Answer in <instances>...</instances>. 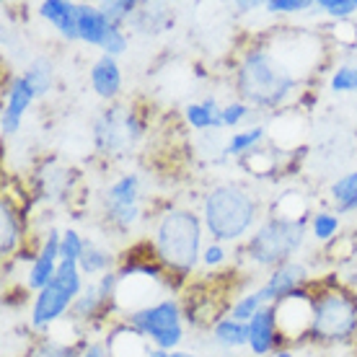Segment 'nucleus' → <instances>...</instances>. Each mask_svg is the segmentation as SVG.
Returning <instances> with one entry per match:
<instances>
[{
  "label": "nucleus",
  "instance_id": "nucleus-3",
  "mask_svg": "<svg viewBox=\"0 0 357 357\" xmlns=\"http://www.w3.org/2000/svg\"><path fill=\"white\" fill-rule=\"evenodd\" d=\"M259 205L238 184H218L207 192L202 205V223L218 243L238 241L251 231Z\"/></svg>",
  "mask_w": 357,
  "mask_h": 357
},
{
  "label": "nucleus",
  "instance_id": "nucleus-2",
  "mask_svg": "<svg viewBox=\"0 0 357 357\" xmlns=\"http://www.w3.org/2000/svg\"><path fill=\"white\" fill-rule=\"evenodd\" d=\"M202 220L184 207H174L161 215L155 225V257L163 267L178 275H189L202 257Z\"/></svg>",
  "mask_w": 357,
  "mask_h": 357
},
{
  "label": "nucleus",
  "instance_id": "nucleus-33",
  "mask_svg": "<svg viewBox=\"0 0 357 357\" xmlns=\"http://www.w3.org/2000/svg\"><path fill=\"white\" fill-rule=\"evenodd\" d=\"M316 8L331 18H349L357 13V0H319Z\"/></svg>",
  "mask_w": 357,
  "mask_h": 357
},
{
  "label": "nucleus",
  "instance_id": "nucleus-16",
  "mask_svg": "<svg viewBox=\"0 0 357 357\" xmlns=\"http://www.w3.org/2000/svg\"><path fill=\"white\" fill-rule=\"evenodd\" d=\"M132 29L143 36H155L166 31V29L174 24V13H171L169 6L163 3H140L137 6V13L132 16Z\"/></svg>",
  "mask_w": 357,
  "mask_h": 357
},
{
  "label": "nucleus",
  "instance_id": "nucleus-35",
  "mask_svg": "<svg viewBox=\"0 0 357 357\" xmlns=\"http://www.w3.org/2000/svg\"><path fill=\"white\" fill-rule=\"evenodd\" d=\"M251 114V107L246 101H233L228 107L220 109V119H223V127H236L241 125L243 119Z\"/></svg>",
  "mask_w": 357,
  "mask_h": 357
},
{
  "label": "nucleus",
  "instance_id": "nucleus-10",
  "mask_svg": "<svg viewBox=\"0 0 357 357\" xmlns=\"http://www.w3.org/2000/svg\"><path fill=\"white\" fill-rule=\"evenodd\" d=\"M60 241H63V233L60 231H50L45 238V246L42 251L34 257L31 261V269L26 275V282L31 290H45L50 282L54 280V272H57V264H60Z\"/></svg>",
  "mask_w": 357,
  "mask_h": 357
},
{
  "label": "nucleus",
  "instance_id": "nucleus-9",
  "mask_svg": "<svg viewBox=\"0 0 357 357\" xmlns=\"http://www.w3.org/2000/svg\"><path fill=\"white\" fill-rule=\"evenodd\" d=\"M125 116L127 109L112 107L96 119V125H93V143H96V148L101 153L112 155V153L122 151L125 145H130L125 130Z\"/></svg>",
  "mask_w": 357,
  "mask_h": 357
},
{
  "label": "nucleus",
  "instance_id": "nucleus-45",
  "mask_svg": "<svg viewBox=\"0 0 357 357\" xmlns=\"http://www.w3.org/2000/svg\"><path fill=\"white\" fill-rule=\"evenodd\" d=\"M272 357H295V355L290 352V349H280V352H275Z\"/></svg>",
  "mask_w": 357,
  "mask_h": 357
},
{
  "label": "nucleus",
  "instance_id": "nucleus-42",
  "mask_svg": "<svg viewBox=\"0 0 357 357\" xmlns=\"http://www.w3.org/2000/svg\"><path fill=\"white\" fill-rule=\"evenodd\" d=\"M83 357H109V349L104 347V344H98V342H93V344H89V347H86Z\"/></svg>",
  "mask_w": 357,
  "mask_h": 357
},
{
  "label": "nucleus",
  "instance_id": "nucleus-37",
  "mask_svg": "<svg viewBox=\"0 0 357 357\" xmlns=\"http://www.w3.org/2000/svg\"><path fill=\"white\" fill-rule=\"evenodd\" d=\"M316 3L311 0H269L267 10L269 13H301V10L313 8Z\"/></svg>",
  "mask_w": 357,
  "mask_h": 357
},
{
  "label": "nucleus",
  "instance_id": "nucleus-39",
  "mask_svg": "<svg viewBox=\"0 0 357 357\" xmlns=\"http://www.w3.org/2000/svg\"><path fill=\"white\" fill-rule=\"evenodd\" d=\"M125 130H127V140H130V145L137 143V140L143 137V132H145L143 119H140V116H137V112H132V109H127V116H125Z\"/></svg>",
  "mask_w": 357,
  "mask_h": 357
},
{
  "label": "nucleus",
  "instance_id": "nucleus-43",
  "mask_svg": "<svg viewBox=\"0 0 357 357\" xmlns=\"http://www.w3.org/2000/svg\"><path fill=\"white\" fill-rule=\"evenodd\" d=\"M151 357H197L192 352H178V349H153Z\"/></svg>",
  "mask_w": 357,
  "mask_h": 357
},
{
  "label": "nucleus",
  "instance_id": "nucleus-22",
  "mask_svg": "<svg viewBox=\"0 0 357 357\" xmlns=\"http://www.w3.org/2000/svg\"><path fill=\"white\" fill-rule=\"evenodd\" d=\"M213 337L220 347H243V344H249V324L236 321V319H220L213 326Z\"/></svg>",
  "mask_w": 357,
  "mask_h": 357
},
{
  "label": "nucleus",
  "instance_id": "nucleus-7",
  "mask_svg": "<svg viewBox=\"0 0 357 357\" xmlns=\"http://www.w3.org/2000/svg\"><path fill=\"white\" fill-rule=\"evenodd\" d=\"M313 298L308 290L303 287H295L293 293L285 295L282 301H277L275 316H277V331H280V340L298 342V337L311 334L313 324Z\"/></svg>",
  "mask_w": 357,
  "mask_h": 357
},
{
  "label": "nucleus",
  "instance_id": "nucleus-8",
  "mask_svg": "<svg viewBox=\"0 0 357 357\" xmlns=\"http://www.w3.org/2000/svg\"><path fill=\"white\" fill-rule=\"evenodd\" d=\"M73 301H75L73 295H68L63 287H57L54 282H50L34 298V305H31V326L39 331L50 329L68 308H73Z\"/></svg>",
  "mask_w": 357,
  "mask_h": 357
},
{
  "label": "nucleus",
  "instance_id": "nucleus-23",
  "mask_svg": "<svg viewBox=\"0 0 357 357\" xmlns=\"http://www.w3.org/2000/svg\"><path fill=\"white\" fill-rule=\"evenodd\" d=\"M24 78H26V83L31 86V91H34V96H45V93H50V89H52V81H54V65L50 57H36V60H31L26 68V73H24Z\"/></svg>",
  "mask_w": 357,
  "mask_h": 357
},
{
  "label": "nucleus",
  "instance_id": "nucleus-13",
  "mask_svg": "<svg viewBox=\"0 0 357 357\" xmlns=\"http://www.w3.org/2000/svg\"><path fill=\"white\" fill-rule=\"evenodd\" d=\"M277 342H280V331H277L275 305H264L249 321V349L257 357H264L277 347Z\"/></svg>",
  "mask_w": 357,
  "mask_h": 357
},
{
  "label": "nucleus",
  "instance_id": "nucleus-32",
  "mask_svg": "<svg viewBox=\"0 0 357 357\" xmlns=\"http://www.w3.org/2000/svg\"><path fill=\"white\" fill-rule=\"evenodd\" d=\"M331 91L337 93H355L357 91V68L355 65H342L331 75Z\"/></svg>",
  "mask_w": 357,
  "mask_h": 357
},
{
  "label": "nucleus",
  "instance_id": "nucleus-25",
  "mask_svg": "<svg viewBox=\"0 0 357 357\" xmlns=\"http://www.w3.org/2000/svg\"><path fill=\"white\" fill-rule=\"evenodd\" d=\"M187 122L195 130H210V127H223L220 109L213 98H207L202 104H189L187 107Z\"/></svg>",
  "mask_w": 357,
  "mask_h": 357
},
{
  "label": "nucleus",
  "instance_id": "nucleus-34",
  "mask_svg": "<svg viewBox=\"0 0 357 357\" xmlns=\"http://www.w3.org/2000/svg\"><path fill=\"white\" fill-rule=\"evenodd\" d=\"M83 246H86V241L81 238V233L73 231V228H68V231L63 233V241H60V259H81L83 254Z\"/></svg>",
  "mask_w": 357,
  "mask_h": 357
},
{
  "label": "nucleus",
  "instance_id": "nucleus-6",
  "mask_svg": "<svg viewBox=\"0 0 357 357\" xmlns=\"http://www.w3.org/2000/svg\"><path fill=\"white\" fill-rule=\"evenodd\" d=\"M130 324L151 342L155 349H176V344L184 337L181 326V308L174 298L151 303L145 308H135L130 313Z\"/></svg>",
  "mask_w": 357,
  "mask_h": 357
},
{
  "label": "nucleus",
  "instance_id": "nucleus-36",
  "mask_svg": "<svg viewBox=\"0 0 357 357\" xmlns=\"http://www.w3.org/2000/svg\"><path fill=\"white\" fill-rule=\"evenodd\" d=\"M107 218H109V223H112V225H116V228L127 231V228H132V225L137 223V218H140V207H125V210H107Z\"/></svg>",
  "mask_w": 357,
  "mask_h": 357
},
{
  "label": "nucleus",
  "instance_id": "nucleus-38",
  "mask_svg": "<svg viewBox=\"0 0 357 357\" xmlns=\"http://www.w3.org/2000/svg\"><path fill=\"white\" fill-rule=\"evenodd\" d=\"M101 50H104V54H112V57H119L122 52H127V34L122 31V26H112Z\"/></svg>",
  "mask_w": 357,
  "mask_h": 357
},
{
  "label": "nucleus",
  "instance_id": "nucleus-44",
  "mask_svg": "<svg viewBox=\"0 0 357 357\" xmlns=\"http://www.w3.org/2000/svg\"><path fill=\"white\" fill-rule=\"evenodd\" d=\"M236 8L241 10V13H246V10H251V8H257V3H238Z\"/></svg>",
  "mask_w": 357,
  "mask_h": 357
},
{
  "label": "nucleus",
  "instance_id": "nucleus-18",
  "mask_svg": "<svg viewBox=\"0 0 357 357\" xmlns=\"http://www.w3.org/2000/svg\"><path fill=\"white\" fill-rule=\"evenodd\" d=\"M107 349L112 357H151L153 349L148 347V340H145L140 331L127 329V326H116L107 340Z\"/></svg>",
  "mask_w": 357,
  "mask_h": 357
},
{
  "label": "nucleus",
  "instance_id": "nucleus-15",
  "mask_svg": "<svg viewBox=\"0 0 357 357\" xmlns=\"http://www.w3.org/2000/svg\"><path fill=\"white\" fill-rule=\"evenodd\" d=\"M91 86L101 98H114L122 91V70L112 54H101L91 68Z\"/></svg>",
  "mask_w": 357,
  "mask_h": 357
},
{
  "label": "nucleus",
  "instance_id": "nucleus-40",
  "mask_svg": "<svg viewBox=\"0 0 357 357\" xmlns=\"http://www.w3.org/2000/svg\"><path fill=\"white\" fill-rule=\"evenodd\" d=\"M31 357H78L70 347L54 344V342H45L42 347H36V352Z\"/></svg>",
  "mask_w": 357,
  "mask_h": 357
},
{
  "label": "nucleus",
  "instance_id": "nucleus-5",
  "mask_svg": "<svg viewBox=\"0 0 357 357\" xmlns=\"http://www.w3.org/2000/svg\"><path fill=\"white\" fill-rule=\"evenodd\" d=\"M357 334V298L344 290H331L313 301L311 337L324 344L347 342Z\"/></svg>",
  "mask_w": 357,
  "mask_h": 357
},
{
  "label": "nucleus",
  "instance_id": "nucleus-27",
  "mask_svg": "<svg viewBox=\"0 0 357 357\" xmlns=\"http://www.w3.org/2000/svg\"><path fill=\"white\" fill-rule=\"evenodd\" d=\"M81 267H78V261L75 259H60L57 264V272H54V285L63 287L65 293L73 295V298H78L83 293V280H81Z\"/></svg>",
  "mask_w": 357,
  "mask_h": 357
},
{
  "label": "nucleus",
  "instance_id": "nucleus-28",
  "mask_svg": "<svg viewBox=\"0 0 357 357\" xmlns=\"http://www.w3.org/2000/svg\"><path fill=\"white\" fill-rule=\"evenodd\" d=\"M137 6L140 3H135V0H112V3H101L98 8H101V13L107 16L112 26H125L137 13Z\"/></svg>",
  "mask_w": 357,
  "mask_h": 357
},
{
  "label": "nucleus",
  "instance_id": "nucleus-19",
  "mask_svg": "<svg viewBox=\"0 0 357 357\" xmlns=\"http://www.w3.org/2000/svg\"><path fill=\"white\" fill-rule=\"evenodd\" d=\"M21 241V223H18V215L13 210L8 199L0 202V254L8 259L13 257Z\"/></svg>",
  "mask_w": 357,
  "mask_h": 357
},
{
  "label": "nucleus",
  "instance_id": "nucleus-17",
  "mask_svg": "<svg viewBox=\"0 0 357 357\" xmlns=\"http://www.w3.org/2000/svg\"><path fill=\"white\" fill-rule=\"evenodd\" d=\"M109 31H112V24L107 21V16L101 13L98 6L78 3V34H81V42L93 47H104Z\"/></svg>",
  "mask_w": 357,
  "mask_h": 357
},
{
  "label": "nucleus",
  "instance_id": "nucleus-41",
  "mask_svg": "<svg viewBox=\"0 0 357 357\" xmlns=\"http://www.w3.org/2000/svg\"><path fill=\"white\" fill-rule=\"evenodd\" d=\"M223 261H225V249L218 241L210 243V246L202 251V264H205V267H218V264H223Z\"/></svg>",
  "mask_w": 357,
  "mask_h": 357
},
{
  "label": "nucleus",
  "instance_id": "nucleus-29",
  "mask_svg": "<svg viewBox=\"0 0 357 357\" xmlns=\"http://www.w3.org/2000/svg\"><path fill=\"white\" fill-rule=\"evenodd\" d=\"M261 137H264V127H251V130H243V132H233L223 153L225 155H241V153L251 151Z\"/></svg>",
  "mask_w": 357,
  "mask_h": 357
},
{
  "label": "nucleus",
  "instance_id": "nucleus-1",
  "mask_svg": "<svg viewBox=\"0 0 357 357\" xmlns=\"http://www.w3.org/2000/svg\"><path fill=\"white\" fill-rule=\"evenodd\" d=\"M236 86L241 101L261 109H275L298 86V68L287 63L285 54L272 52L269 47H257L246 52L238 65Z\"/></svg>",
  "mask_w": 357,
  "mask_h": 357
},
{
  "label": "nucleus",
  "instance_id": "nucleus-11",
  "mask_svg": "<svg viewBox=\"0 0 357 357\" xmlns=\"http://www.w3.org/2000/svg\"><path fill=\"white\" fill-rule=\"evenodd\" d=\"M34 91L26 83L24 75L13 78L8 86V101L3 107V116H0V130L3 135H16L21 130V122H24V114L29 112V107L34 104Z\"/></svg>",
  "mask_w": 357,
  "mask_h": 357
},
{
  "label": "nucleus",
  "instance_id": "nucleus-24",
  "mask_svg": "<svg viewBox=\"0 0 357 357\" xmlns=\"http://www.w3.org/2000/svg\"><path fill=\"white\" fill-rule=\"evenodd\" d=\"M107 303L109 301L101 295L98 285L93 282V285L83 287V293L73 301V316H75V321H91V319H96L98 311Z\"/></svg>",
  "mask_w": 357,
  "mask_h": 357
},
{
  "label": "nucleus",
  "instance_id": "nucleus-14",
  "mask_svg": "<svg viewBox=\"0 0 357 357\" xmlns=\"http://www.w3.org/2000/svg\"><path fill=\"white\" fill-rule=\"evenodd\" d=\"M39 16L50 21L63 39L75 42L81 39L78 34V3H68V0H45L39 6Z\"/></svg>",
  "mask_w": 357,
  "mask_h": 357
},
{
  "label": "nucleus",
  "instance_id": "nucleus-31",
  "mask_svg": "<svg viewBox=\"0 0 357 357\" xmlns=\"http://www.w3.org/2000/svg\"><path fill=\"white\" fill-rule=\"evenodd\" d=\"M264 301L259 298V293H249V295H243V298H238L236 301V305L231 308V319H236V321H243V324H249L257 313L264 308Z\"/></svg>",
  "mask_w": 357,
  "mask_h": 357
},
{
  "label": "nucleus",
  "instance_id": "nucleus-46",
  "mask_svg": "<svg viewBox=\"0 0 357 357\" xmlns=\"http://www.w3.org/2000/svg\"><path fill=\"white\" fill-rule=\"evenodd\" d=\"M308 357H321V355H308Z\"/></svg>",
  "mask_w": 357,
  "mask_h": 357
},
{
  "label": "nucleus",
  "instance_id": "nucleus-26",
  "mask_svg": "<svg viewBox=\"0 0 357 357\" xmlns=\"http://www.w3.org/2000/svg\"><path fill=\"white\" fill-rule=\"evenodd\" d=\"M112 261H114V257H112L107 249H101L96 243L86 241L81 259H78V267H81L83 275H98V272L107 275L109 267H112Z\"/></svg>",
  "mask_w": 357,
  "mask_h": 357
},
{
  "label": "nucleus",
  "instance_id": "nucleus-4",
  "mask_svg": "<svg viewBox=\"0 0 357 357\" xmlns=\"http://www.w3.org/2000/svg\"><path fill=\"white\" fill-rule=\"evenodd\" d=\"M305 236V220L303 218H282L275 215L267 223L259 225V231L251 236L249 259L259 267H282L290 261L295 251L301 249Z\"/></svg>",
  "mask_w": 357,
  "mask_h": 357
},
{
  "label": "nucleus",
  "instance_id": "nucleus-30",
  "mask_svg": "<svg viewBox=\"0 0 357 357\" xmlns=\"http://www.w3.org/2000/svg\"><path fill=\"white\" fill-rule=\"evenodd\" d=\"M311 231L316 241H331L340 231V218L334 213H316L311 218Z\"/></svg>",
  "mask_w": 357,
  "mask_h": 357
},
{
  "label": "nucleus",
  "instance_id": "nucleus-12",
  "mask_svg": "<svg viewBox=\"0 0 357 357\" xmlns=\"http://www.w3.org/2000/svg\"><path fill=\"white\" fill-rule=\"evenodd\" d=\"M305 277H308V272H305V267L301 261H287V264L277 267L275 272L267 277V282H264L257 293H259V298L264 303L272 305V303H277V301H282L285 295L293 293L295 287H303Z\"/></svg>",
  "mask_w": 357,
  "mask_h": 357
},
{
  "label": "nucleus",
  "instance_id": "nucleus-20",
  "mask_svg": "<svg viewBox=\"0 0 357 357\" xmlns=\"http://www.w3.org/2000/svg\"><path fill=\"white\" fill-rule=\"evenodd\" d=\"M137 197H140V178L137 174H127L107 189V210L137 207Z\"/></svg>",
  "mask_w": 357,
  "mask_h": 357
},
{
  "label": "nucleus",
  "instance_id": "nucleus-21",
  "mask_svg": "<svg viewBox=\"0 0 357 357\" xmlns=\"http://www.w3.org/2000/svg\"><path fill=\"white\" fill-rule=\"evenodd\" d=\"M331 202L340 215L355 213L357 210V171H349L342 178H337L329 189Z\"/></svg>",
  "mask_w": 357,
  "mask_h": 357
}]
</instances>
